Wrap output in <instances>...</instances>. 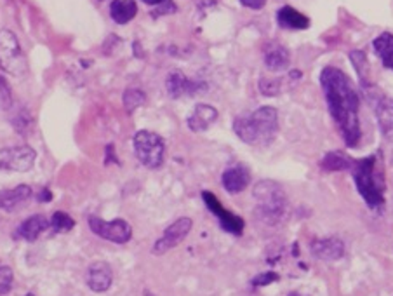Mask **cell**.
Wrapping results in <instances>:
<instances>
[{
    "label": "cell",
    "mask_w": 393,
    "mask_h": 296,
    "mask_svg": "<svg viewBox=\"0 0 393 296\" xmlns=\"http://www.w3.org/2000/svg\"><path fill=\"white\" fill-rule=\"evenodd\" d=\"M144 4H148V6H159L160 2H164V0H143Z\"/></svg>",
    "instance_id": "37"
},
{
    "label": "cell",
    "mask_w": 393,
    "mask_h": 296,
    "mask_svg": "<svg viewBox=\"0 0 393 296\" xmlns=\"http://www.w3.org/2000/svg\"><path fill=\"white\" fill-rule=\"evenodd\" d=\"M37 200L39 203H49V200H52V193L47 190V188H44V190H40L39 195H37Z\"/></svg>",
    "instance_id": "35"
},
{
    "label": "cell",
    "mask_w": 393,
    "mask_h": 296,
    "mask_svg": "<svg viewBox=\"0 0 393 296\" xmlns=\"http://www.w3.org/2000/svg\"><path fill=\"white\" fill-rule=\"evenodd\" d=\"M217 120V110L212 105L198 103L188 117V127L193 132H204Z\"/></svg>",
    "instance_id": "16"
},
{
    "label": "cell",
    "mask_w": 393,
    "mask_h": 296,
    "mask_svg": "<svg viewBox=\"0 0 393 296\" xmlns=\"http://www.w3.org/2000/svg\"><path fill=\"white\" fill-rule=\"evenodd\" d=\"M259 91H261L265 96H277L280 93V81L278 79H259Z\"/></svg>",
    "instance_id": "28"
},
{
    "label": "cell",
    "mask_w": 393,
    "mask_h": 296,
    "mask_svg": "<svg viewBox=\"0 0 393 296\" xmlns=\"http://www.w3.org/2000/svg\"><path fill=\"white\" fill-rule=\"evenodd\" d=\"M0 108L2 110L13 108V93H11V87L2 75H0Z\"/></svg>",
    "instance_id": "29"
},
{
    "label": "cell",
    "mask_w": 393,
    "mask_h": 296,
    "mask_svg": "<svg viewBox=\"0 0 393 296\" xmlns=\"http://www.w3.org/2000/svg\"><path fill=\"white\" fill-rule=\"evenodd\" d=\"M132 147L138 161L144 168L159 169L166 161V143L162 136L152 131H138L132 138Z\"/></svg>",
    "instance_id": "5"
},
{
    "label": "cell",
    "mask_w": 393,
    "mask_h": 296,
    "mask_svg": "<svg viewBox=\"0 0 393 296\" xmlns=\"http://www.w3.org/2000/svg\"><path fill=\"white\" fill-rule=\"evenodd\" d=\"M217 0H200L198 2V9H209V7H215Z\"/></svg>",
    "instance_id": "36"
},
{
    "label": "cell",
    "mask_w": 393,
    "mask_h": 296,
    "mask_svg": "<svg viewBox=\"0 0 393 296\" xmlns=\"http://www.w3.org/2000/svg\"><path fill=\"white\" fill-rule=\"evenodd\" d=\"M353 181L357 190L371 210H381L385 206V178L383 171L377 169V155L355 161Z\"/></svg>",
    "instance_id": "3"
},
{
    "label": "cell",
    "mask_w": 393,
    "mask_h": 296,
    "mask_svg": "<svg viewBox=\"0 0 393 296\" xmlns=\"http://www.w3.org/2000/svg\"><path fill=\"white\" fill-rule=\"evenodd\" d=\"M110 161L117 162V164H118V159L115 157V147H113V145L106 147V159H105V162H106V164H108Z\"/></svg>",
    "instance_id": "34"
},
{
    "label": "cell",
    "mask_w": 393,
    "mask_h": 296,
    "mask_svg": "<svg viewBox=\"0 0 393 296\" xmlns=\"http://www.w3.org/2000/svg\"><path fill=\"white\" fill-rule=\"evenodd\" d=\"M350 62L353 63V68L355 72H357L358 79H360V84H362V89H364L365 96H371V94L376 93V89H374L371 81H369V75H368V56H365V52L362 51V49H353V51H350Z\"/></svg>",
    "instance_id": "22"
},
{
    "label": "cell",
    "mask_w": 393,
    "mask_h": 296,
    "mask_svg": "<svg viewBox=\"0 0 393 296\" xmlns=\"http://www.w3.org/2000/svg\"><path fill=\"white\" fill-rule=\"evenodd\" d=\"M37 159V152L32 147H7L0 150V169L18 171L26 173L33 168Z\"/></svg>",
    "instance_id": "8"
},
{
    "label": "cell",
    "mask_w": 393,
    "mask_h": 296,
    "mask_svg": "<svg viewBox=\"0 0 393 296\" xmlns=\"http://www.w3.org/2000/svg\"><path fill=\"white\" fill-rule=\"evenodd\" d=\"M287 296H304V295H301V293H297V291H292V293H289Z\"/></svg>",
    "instance_id": "38"
},
{
    "label": "cell",
    "mask_w": 393,
    "mask_h": 296,
    "mask_svg": "<svg viewBox=\"0 0 393 296\" xmlns=\"http://www.w3.org/2000/svg\"><path fill=\"white\" fill-rule=\"evenodd\" d=\"M49 227H51V220L45 218L44 215H33L21 223L20 229H18V235H20L21 239H25V241L33 242L37 241V239L40 237V234L45 232Z\"/></svg>",
    "instance_id": "19"
},
{
    "label": "cell",
    "mask_w": 393,
    "mask_h": 296,
    "mask_svg": "<svg viewBox=\"0 0 393 296\" xmlns=\"http://www.w3.org/2000/svg\"><path fill=\"white\" fill-rule=\"evenodd\" d=\"M221 181H223L224 190L228 193H240L249 187L251 174L244 166L237 164L224 171L223 176H221Z\"/></svg>",
    "instance_id": "17"
},
{
    "label": "cell",
    "mask_w": 393,
    "mask_h": 296,
    "mask_svg": "<svg viewBox=\"0 0 393 296\" xmlns=\"http://www.w3.org/2000/svg\"><path fill=\"white\" fill-rule=\"evenodd\" d=\"M235 135L253 147H268L277 138L278 112L273 106H259L251 113H244L234 120Z\"/></svg>",
    "instance_id": "2"
},
{
    "label": "cell",
    "mask_w": 393,
    "mask_h": 296,
    "mask_svg": "<svg viewBox=\"0 0 393 296\" xmlns=\"http://www.w3.org/2000/svg\"><path fill=\"white\" fill-rule=\"evenodd\" d=\"M320 86L329 106L331 117L334 119L345 143L348 147H357L362 136L360 120H358L360 98L352 84V79L339 68L326 67L320 72Z\"/></svg>",
    "instance_id": "1"
},
{
    "label": "cell",
    "mask_w": 393,
    "mask_h": 296,
    "mask_svg": "<svg viewBox=\"0 0 393 296\" xmlns=\"http://www.w3.org/2000/svg\"><path fill=\"white\" fill-rule=\"evenodd\" d=\"M122 101H124V106L125 110H127V113H132L136 108H139V106L144 105V101H147V94H144V91L138 89V87H129V89H125L124 96H122Z\"/></svg>",
    "instance_id": "25"
},
{
    "label": "cell",
    "mask_w": 393,
    "mask_h": 296,
    "mask_svg": "<svg viewBox=\"0 0 393 296\" xmlns=\"http://www.w3.org/2000/svg\"><path fill=\"white\" fill-rule=\"evenodd\" d=\"M74 227H75L74 218H72L70 215H67V212L56 211L55 215L51 216V229L55 230V232H58V234L70 232Z\"/></svg>",
    "instance_id": "26"
},
{
    "label": "cell",
    "mask_w": 393,
    "mask_h": 296,
    "mask_svg": "<svg viewBox=\"0 0 393 296\" xmlns=\"http://www.w3.org/2000/svg\"><path fill=\"white\" fill-rule=\"evenodd\" d=\"M166 89L171 98H183V96H195L200 91L207 89L205 82L193 81L186 77L183 72L173 70L166 79Z\"/></svg>",
    "instance_id": "11"
},
{
    "label": "cell",
    "mask_w": 393,
    "mask_h": 296,
    "mask_svg": "<svg viewBox=\"0 0 393 296\" xmlns=\"http://www.w3.org/2000/svg\"><path fill=\"white\" fill-rule=\"evenodd\" d=\"M87 286L94 293H105L113 283V271L106 261H94L87 268Z\"/></svg>",
    "instance_id": "12"
},
{
    "label": "cell",
    "mask_w": 393,
    "mask_h": 296,
    "mask_svg": "<svg viewBox=\"0 0 393 296\" xmlns=\"http://www.w3.org/2000/svg\"><path fill=\"white\" fill-rule=\"evenodd\" d=\"M87 222H89L91 232L105 239V241L115 242V244H125L132 237L131 225L122 218L113 220V222H105V220L98 218V216H89Z\"/></svg>",
    "instance_id": "7"
},
{
    "label": "cell",
    "mask_w": 393,
    "mask_h": 296,
    "mask_svg": "<svg viewBox=\"0 0 393 296\" xmlns=\"http://www.w3.org/2000/svg\"><path fill=\"white\" fill-rule=\"evenodd\" d=\"M374 110H376V119L381 135L387 142L393 143V98L381 94L374 103Z\"/></svg>",
    "instance_id": "14"
},
{
    "label": "cell",
    "mask_w": 393,
    "mask_h": 296,
    "mask_svg": "<svg viewBox=\"0 0 393 296\" xmlns=\"http://www.w3.org/2000/svg\"><path fill=\"white\" fill-rule=\"evenodd\" d=\"M277 21L282 28L289 30H307L308 26H310L308 16H304L303 13H300V11H296L295 7L291 6H284L278 9Z\"/></svg>",
    "instance_id": "20"
},
{
    "label": "cell",
    "mask_w": 393,
    "mask_h": 296,
    "mask_svg": "<svg viewBox=\"0 0 393 296\" xmlns=\"http://www.w3.org/2000/svg\"><path fill=\"white\" fill-rule=\"evenodd\" d=\"M355 161L345 154V152H329L322 159V168L326 171H348L352 169Z\"/></svg>",
    "instance_id": "24"
},
{
    "label": "cell",
    "mask_w": 393,
    "mask_h": 296,
    "mask_svg": "<svg viewBox=\"0 0 393 296\" xmlns=\"http://www.w3.org/2000/svg\"><path fill=\"white\" fill-rule=\"evenodd\" d=\"M263 59L268 70L282 72L291 63V55L287 49L278 42H268L263 47Z\"/></svg>",
    "instance_id": "18"
},
{
    "label": "cell",
    "mask_w": 393,
    "mask_h": 296,
    "mask_svg": "<svg viewBox=\"0 0 393 296\" xmlns=\"http://www.w3.org/2000/svg\"><path fill=\"white\" fill-rule=\"evenodd\" d=\"M256 216L266 225H275L287 211V197L280 183L272 180H263L254 187Z\"/></svg>",
    "instance_id": "4"
},
{
    "label": "cell",
    "mask_w": 393,
    "mask_h": 296,
    "mask_svg": "<svg viewBox=\"0 0 393 296\" xmlns=\"http://www.w3.org/2000/svg\"><path fill=\"white\" fill-rule=\"evenodd\" d=\"M244 7L253 11H261L266 6V0H239Z\"/></svg>",
    "instance_id": "33"
},
{
    "label": "cell",
    "mask_w": 393,
    "mask_h": 296,
    "mask_svg": "<svg viewBox=\"0 0 393 296\" xmlns=\"http://www.w3.org/2000/svg\"><path fill=\"white\" fill-rule=\"evenodd\" d=\"M372 47L385 67L393 70V33L383 32L381 35H377L374 39Z\"/></svg>",
    "instance_id": "23"
},
{
    "label": "cell",
    "mask_w": 393,
    "mask_h": 296,
    "mask_svg": "<svg viewBox=\"0 0 393 296\" xmlns=\"http://www.w3.org/2000/svg\"><path fill=\"white\" fill-rule=\"evenodd\" d=\"M26 296H35V295H33V293H28Z\"/></svg>",
    "instance_id": "39"
},
{
    "label": "cell",
    "mask_w": 393,
    "mask_h": 296,
    "mask_svg": "<svg viewBox=\"0 0 393 296\" xmlns=\"http://www.w3.org/2000/svg\"><path fill=\"white\" fill-rule=\"evenodd\" d=\"M192 227L193 222L190 218H186V216L178 218L176 222L167 227V229L164 230V234L155 241L152 251H154V254H166L167 251H171V249H174L188 237V234L192 232Z\"/></svg>",
    "instance_id": "9"
},
{
    "label": "cell",
    "mask_w": 393,
    "mask_h": 296,
    "mask_svg": "<svg viewBox=\"0 0 393 296\" xmlns=\"http://www.w3.org/2000/svg\"><path fill=\"white\" fill-rule=\"evenodd\" d=\"M278 280V275L275 272H263V274H258L253 279V286L254 288H261V286H268V284L275 283Z\"/></svg>",
    "instance_id": "32"
},
{
    "label": "cell",
    "mask_w": 393,
    "mask_h": 296,
    "mask_svg": "<svg viewBox=\"0 0 393 296\" xmlns=\"http://www.w3.org/2000/svg\"><path fill=\"white\" fill-rule=\"evenodd\" d=\"M0 68L14 77H21L26 72V58L20 40L11 30H0Z\"/></svg>",
    "instance_id": "6"
},
{
    "label": "cell",
    "mask_w": 393,
    "mask_h": 296,
    "mask_svg": "<svg viewBox=\"0 0 393 296\" xmlns=\"http://www.w3.org/2000/svg\"><path fill=\"white\" fill-rule=\"evenodd\" d=\"M11 123H13V126L18 132L25 135V132H28V127L32 126V117H30V113L26 112V110H20V112L13 117Z\"/></svg>",
    "instance_id": "27"
},
{
    "label": "cell",
    "mask_w": 393,
    "mask_h": 296,
    "mask_svg": "<svg viewBox=\"0 0 393 296\" xmlns=\"http://www.w3.org/2000/svg\"><path fill=\"white\" fill-rule=\"evenodd\" d=\"M310 251L317 260L322 261H336L341 260L345 254V242L339 237H327V239H317L312 242Z\"/></svg>",
    "instance_id": "13"
},
{
    "label": "cell",
    "mask_w": 393,
    "mask_h": 296,
    "mask_svg": "<svg viewBox=\"0 0 393 296\" xmlns=\"http://www.w3.org/2000/svg\"><path fill=\"white\" fill-rule=\"evenodd\" d=\"M13 268L7 267V265H2V267H0V295L9 293L11 288H13Z\"/></svg>",
    "instance_id": "30"
},
{
    "label": "cell",
    "mask_w": 393,
    "mask_h": 296,
    "mask_svg": "<svg viewBox=\"0 0 393 296\" xmlns=\"http://www.w3.org/2000/svg\"><path fill=\"white\" fill-rule=\"evenodd\" d=\"M32 187L30 185H18L14 188L0 190V210L2 211H16L20 210L25 203L32 199Z\"/></svg>",
    "instance_id": "15"
},
{
    "label": "cell",
    "mask_w": 393,
    "mask_h": 296,
    "mask_svg": "<svg viewBox=\"0 0 393 296\" xmlns=\"http://www.w3.org/2000/svg\"><path fill=\"white\" fill-rule=\"evenodd\" d=\"M157 9L154 11V18H159V16H166V14H174L178 11L176 4L173 2V0H164V2H160L159 6H155Z\"/></svg>",
    "instance_id": "31"
},
{
    "label": "cell",
    "mask_w": 393,
    "mask_h": 296,
    "mask_svg": "<svg viewBox=\"0 0 393 296\" xmlns=\"http://www.w3.org/2000/svg\"><path fill=\"white\" fill-rule=\"evenodd\" d=\"M138 14V4L136 0H112L110 4V18L117 25H127Z\"/></svg>",
    "instance_id": "21"
},
{
    "label": "cell",
    "mask_w": 393,
    "mask_h": 296,
    "mask_svg": "<svg viewBox=\"0 0 393 296\" xmlns=\"http://www.w3.org/2000/svg\"><path fill=\"white\" fill-rule=\"evenodd\" d=\"M202 199H204L207 210L216 216L217 222H220V225H221V229H223L224 232L234 234V235H240L244 232V227H246L244 220L240 218L239 215H235V212L224 210L223 204H221V200L217 199L215 193L207 192V190L202 192Z\"/></svg>",
    "instance_id": "10"
}]
</instances>
